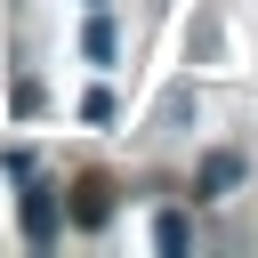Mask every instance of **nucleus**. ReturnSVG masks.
I'll return each instance as SVG.
<instances>
[{
	"label": "nucleus",
	"instance_id": "1",
	"mask_svg": "<svg viewBox=\"0 0 258 258\" xmlns=\"http://www.w3.org/2000/svg\"><path fill=\"white\" fill-rule=\"evenodd\" d=\"M56 226H64V202H56V185H48V177H32V185H24V242H32V250H48V242H56Z\"/></svg>",
	"mask_w": 258,
	"mask_h": 258
},
{
	"label": "nucleus",
	"instance_id": "2",
	"mask_svg": "<svg viewBox=\"0 0 258 258\" xmlns=\"http://www.w3.org/2000/svg\"><path fill=\"white\" fill-rule=\"evenodd\" d=\"M234 185H242V153H210V161L194 169V194H202V202H226Z\"/></svg>",
	"mask_w": 258,
	"mask_h": 258
},
{
	"label": "nucleus",
	"instance_id": "3",
	"mask_svg": "<svg viewBox=\"0 0 258 258\" xmlns=\"http://www.w3.org/2000/svg\"><path fill=\"white\" fill-rule=\"evenodd\" d=\"M105 218H113V185L105 177H81L73 185V226H105Z\"/></svg>",
	"mask_w": 258,
	"mask_h": 258
},
{
	"label": "nucleus",
	"instance_id": "4",
	"mask_svg": "<svg viewBox=\"0 0 258 258\" xmlns=\"http://www.w3.org/2000/svg\"><path fill=\"white\" fill-rule=\"evenodd\" d=\"M81 56H97V64L113 56V24H105V16H89V24H81Z\"/></svg>",
	"mask_w": 258,
	"mask_h": 258
},
{
	"label": "nucleus",
	"instance_id": "5",
	"mask_svg": "<svg viewBox=\"0 0 258 258\" xmlns=\"http://www.w3.org/2000/svg\"><path fill=\"white\" fill-rule=\"evenodd\" d=\"M153 242L177 258V250H185V218H177V210H161V218H153Z\"/></svg>",
	"mask_w": 258,
	"mask_h": 258
}]
</instances>
